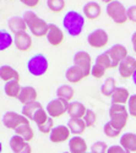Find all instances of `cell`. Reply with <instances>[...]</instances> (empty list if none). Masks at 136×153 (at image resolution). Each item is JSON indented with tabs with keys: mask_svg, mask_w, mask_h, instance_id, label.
<instances>
[{
	"mask_svg": "<svg viewBox=\"0 0 136 153\" xmlns=\"http://www.w3.org/2000/svg\"><path fill=\"white\" fill-rule=\"evenodd\" d=\"M42 108H43V105L39 103V102H33V103L23 105L21 114H22L23 117H26L28 120H32L33 121V118L36 115V113L38 111L39 109H42Z\"/></svg>",
	"mask_w": 136,
	"mask_h": 153,
	"instance_id": "83f0119b",
	"label": "cell"
},
{
	"mask_svg": "<svg viewBox=\"0 0 136 153\" xmlns=\"http://www.w3.org/2000/svg\"><path fill=\"white\" fill-rule=\"evenodd\" d=\"M120 146L130 153L136 152V134L125 132L120 136Z\"/></svg>",
	"mask_w": 136,
	"mask_h": 153,
	"instance_id": "603a6c76",
	"label": "cell"
},
{
	"mask_svg": "<svg viewBox=\"0 0 136 153\" xmlns=\"http://www.w3.org/2000/svg\"><path fill=\"white\" fill-rule=\"evenodd\" d=\"M128 20L136 23V5H131L128 7Z\"/></svg>",
	"mask_w": 136,
	"mask_h": 153,
	"instance_id": "b9f144b4",
	"label": "cell"
},
{
	"mask_svg": "<svg viewBox=\"0 0 136 153\" xmlns=\"http://www.w3.org/2000/svg\"><path fill=\"white\" fill-rule=\"evenodd\" d=\"M21 90H22V86L20 85V81H9L4 85L5 94L11 98H19Z\"/></svg>",
	"mask_w": 136,
	"mask_h": 153,
	"instance_id": "4316f807",
	"label": "cell"
},
{
	"mask_svg": "<svg viewBox=\"0 0 136 153\" xmlns=\"http://www.w3.org/2000/svg\"><path fill=\"white\" fill-rule=\"evenodd\" d=\"M87 153H91V152H87Z\"/></svg>",
	"mask_w": 136,
	"mask_h": 153,
	"instance_id": "681fc988",
	"label": "cell"
},
{
	"mask_svg": "<svg viewBox=\"0 0 136 153\" xmlns=\"http://www.w3.org/2000/svg\"><path fill=\"white\" fill-rule=\"evenodd\" d=\"M20 1H21L23 5H26L27 7L33 9V7H36V6H38V4H39L41 0H20Z\"/></svg>",
	"mask_w": 136,
	"mask_h": 153,
	"instance_id": "7bdbcfd3",
	"label": "cell"
},
{
	"mask_svg": "<svg viewBox=\"0 0 136 153\" xmlns=\"http://www.w3.org/2000/svg\"><path fill=\"white\" fill-rule=\"evenodd\" d=\"M7 26H9V30L12 34H19V33H22V32H27V25H26V21L23 20V17H20V16H12L7 21Z\"/></svg>",
	"mask_w": 136,
	"mask_h": 153,
	"instance_id": "d6986e66",
	"label": "cell"
},
{
	"mask_svg": "<svg viewBox=\"0 0 136 153\" xmlns=\"http://www.w3.org/2000/svg\"><path fill=\"white\" fill-rule=\"evenodd\" d=\"M63 27L70 37L80 36L85 27L83 14H80L75 10H69L63 17Z\"/></svg>",
	"mask_w": 136,
	"mask_h": 153,
	"instance_id": "6da1fadb",
	"label": "cell"
},
{
	"mask_svg": "<svg viewBox=\"0 0 136 153\" xmlns=\"http://www.w3.org/2000/svg\"><path fill=\"white\" fill-rule=\"evenodd\" d=\"M14 44V36L6 30H0V52L9 49Z\"/></svg>",
	"mask_w": 136,
	"mask_h": 153,
	"instance_id": "4dcf8cb0",
	"label": "cell"
},
{
	"mask_svg": "<svg viewBox=\"0 0 136 153\" xmlns=\"http://www.w3.org/2000/svg\"><path fill=\"white\" fill-rule=\"evenodd\" d=\"M107 153H130L126 149H124L120 145H113V146H109Z\"/></svg>",
	"mask_w": 136,
	"mask_h": 153,
	"instance_id": "60d3db41",
	"label": "cell"
},
{
	"mask_svg": "<svg viewBox=\"0 0 136 153\" xmlns=\"http://www.w3.org/2000/svg\"><path fill=\"white\" fill-rule=\"evenodd\" d=\"M48 119H49V115H48L45 108H42L36 113V115L33 118V123H36L37 126H39V125H43Z\"/></svg>",
	"mask_w": 136,
	"mask_h": 153,
	"instance_id": "d590c367",
	"label": "cell"
},
{
	"mask_svg": "<svg viewBox=\"0 0 136 153\" xmlns=\"http://www.w3.org/2000/svg\"><path fill=\"white\" fill-rule=\"evenodd\" d=\"M109 117H110V123H112L115 127L119 130H123L128 124L129 120V111L126 105L121 104H112L109 108Z\"/></svg>",
	"mask_w": 136,
	"mask_h": 153,
	"instance_id": "277c9868",
	"label": "cell"
},
{
	"mask_svg": "<svg viewBox=\"0 0 136 153\" xmlns=\"http://www.w3.org/2000/svg\"><path fill=\"white\" fill-rule=\"evenodd\" d=\"M101 1H102V3H104V4H107V5H108V4H110V3H112V1H114V0H101Z\"/></svg>",
	"mask_w": 136,
	"mask_h": 153,
	"instance_id": "bcb514c9",
	"label": "cell"
},
{
	"mask_svg": "<svg viewBox=\"0 0 136 153\" xmlns=\"http://www.w3.org/2000/svg\"><path fill=\"white\" fill-rule=\"evenodd\" d=\"M107 15L109 19L117 25H124L128 20V9L124 6L121 1L114 0L110 4L107 5Z\"/></svg>",
	"mask_w": 136,
	"mask_h": 153,
	"instance_id": "5b68a950",
	"label": "cell"
},
{
	"mask_svg": "<svg viewBox=\"0 0 136 153\" xmlns=\"http://www.w3.org/2000/svg\"><path fill=\"white\" fill-rule=\"evenodd\" d=\"M109 42V36L103 28H97L87 36V43L92 48H104Z\"/></svg>",
	"mask_w": 136,
	"mask_h": 153,
	"instance_id": "30bf717a",
	"label": "cell"
},
{
	"mask_svg": "<svg viewBox=\"0 0 136 153\" xmlns=\"http://www.w3.org/2000/svg\"><path fill=\"white\" fill-rule=\"evenodd\" d=\"M131 80H132V82H134V85L136 86V71H135V74L132 75V77H131Z\"/></svg>",
	"mask_w": 136,
	"mask_h": 153,
	"instance_id": "f6af8a7d",
	"label": "cell"
},
{
	"mask_svg": "<svg viewBox=\"0 0 136 153\" xmlns=\"http://www.w3.org/2000/svg\"><path fill=\"white\" fill-rule=\"evenodd\" d=\"M49 68V61L48 58L42 54H34L33 56H31L27 61V70L32 76H36V77H39V76H43L47 74Z\"/></svg>",
	"mask_w": 136,
	"mask_h": 153,
	"instance_id": "3957f363",
	"label": "cell"
},
{
	"mask_svg": "<svg viewBox=\"0 0 136 153\" xmlns=\"http://www.w3.org/2000/svg\"><path fill=\"white\" fill-rule=\"evenodd\" d=\"M9 146H10V149L12 151V153H32V147H31L30 142H26L19 135L11 136L10 141H9Z\"/></svg>",
	"mask_w": 136,
	"mask_h": 153,
	"instance_id": "5bb4252c",
	"label": "cell"
},
{
	"mask_svg": "<svg viewBox=\"0 0 136 153\" xmlns=\"http://www.w3.org/2000/svg\"><path fill=\"white\" fill-rule=\"evenodd\" d=\"M121 131L123 130H119L118 127H115L110 121H107L104 125H103V132L107 137L109 138H115L118 136H121Z\"/></svg>",
	"mask_w": 136,
	"mask_h": 153,
	"instance_id": "1f68e13d",
	"label": "cell"
},
{
	"mask_svg": "<svg viewBox=\"0 0 136 153\" xmlns=\"http://www.w3.org/2000/svg\"><path fill=\"white\" fill-rule=\"evenodd\" d=\"M54 126H55L54 125V119L49 117V119L43 125H39L38 126V130H39V132H42L44 135H49V134L52 132V130L54 129Z\"/></svg>",
	"mask_w": 136,
	"mask_h": 153,
	"instance_id": "8d00e7d4",
	"label": "cell"
},
{
	"mask_svg": "<svg viewBox=\"0 0 136 153\" xmlns=\"http://www.w3.org/2000/svg\"><path fill=\"white\" fill-rule=\"evenodd\" d=\"M37 98H38V92L34 87L32 86H23L22 90L19 94V102L22 103L23 105L33 103V102H37Z\"/></svg>",
	"mask_w": 136,
	"mask_h": 153,
	"instance_id": "9a60e30c",
	"label": "cell"
},
{
	"mask_svg": "<svg viewBox=\"0 0 136 153\" xmlns=\"http://www.w3.org/2000/svg\"><path fill=\"white\" fill-rule=\"evenodd\" d=\"M128 111H129V115L136 118V93L130 96V99L128 102Z\"/></svg>",
	"mask_w": 136,
	"mask_h": 153,
	"instance_id": "ab89813d",
	"label": "cell"
},
{
	"mask_svg": "<svg viewBox=\"0 0 136 153\" xmlns=\"http://www.w3.org/2000/svg\"><path fill=\"white\" fill-rule=\"evenodd\" d=\"M83 121H85V124H86V126L87 127H92V126H94L96 125V123H97V114L93 111V110H91V109H87L86 110V113H85V115H83Z\"/></svg>",
	"mask_w": 136,
	"mask_h": 153,
	"instance_id": "e575fe53",
	"label": "cell"
},
{
	"mask_svg": "<svg viewBox=\"0 0 136 153\" xmlns=\"http://www.w3.org/2000/svg\"><path fill=\"white\" fill-rule=\"evenodd\" d=\"M135 71H136V58L131 55H128L118 66V72L120 75V77L125 80L131 79Z\"/></svg>",
	"mask_w": 136,
	"mask_h": 153,
	"instance_id": "8fae6325",
	"label": "cell"
},
{
	"mask_svg": "<svg viewBox=\"0 0 136 153\" xmlns=\"http://www.w3.org/2000/svg\"><path fill=\"white\" fill-rule=\"evenodd\" d=\"M106 69L103 68V66H101V65H98V64H93V66H92V69H91V75L93 76L94 79H102V77H104V75H106Z\"/></svg>",
	"mask_w": 136,
	"mask_h": 153,
	"instance_id": "74e56055",
	"label": "cell"
},
{
	"mask_svg": "<svg viewBox=\"0 0 136 153\" xmlns=\"http://www.w3.org/2000/svg\"><path fill=\"white\" fill-rule=\"evenodd\" d=\"M3 124L6 129L15 131L19 126H21L23 124H30V120L26 117H23L22 114L10 110V111H6L3 115Z\"/></svg>",
	"mask_w": 136,
	"mask_h": 153,
	"instance_id": "52a82bcc",
	"label": "cell"
},
{
	"mask_svg": "<svg viewBox=\"0 0 136 153\" xmlns=\"http://www.w3.org/2000/svg\"><path fill=\"white\" fill-rule=\"evenodd\" d=\"M74 96H75V91L70 85H61L60 87H58L56 90V98H60L68 103L72 100Z\"/></svg>",
	"mask_w": 136,
	"mask_h": 153,
	"instance_id": "484cf974",
	"label": "cell"
},
{
	"mask_svg": "<svg viewBox=\"0 0 136 153\" xmlns=\"http://www.w3.org/2000/svg\"><path fill=\"white\" fill-rule=\"evenodd\" d=\"M87 142L81 136H72L69 140V152L70 153H87Z\"/></svg>",
	"mask_w": 136,
	"mask_h": 153,
	"instance_id": "ac0fdd59",
	"label": "cell"
},
{
	"mask_svg": "<svg viewBox=\"0 0 136 153\" xmlns=\"http://www.w3.org/2000/svg\"><path fill=\"white\" fill-rule=\"evenodd\" d=\"M15 135H19L20 137H22L26 142H30L34 137V131L32 129V126L30 124H23L21 126H19L15 130Z\"/></svg>",
	"mask_w": 136,
	"mask_h": 153,
	"instance_id": "f1b7e54d",
	"label": "cell"
},
{
	"mask_svg": "<svg viewBox=\"0 0 136 153\" xmlns=\"http://www.w3.org/2000/svg\"><path fill=\"white\" fill-rule=\"evenodd\" d=\"M117 82H115V79L114 77H107L102 86H101V92L103 96L106 97H112V94L114 93V91L117 90Z\"/></svg>",
	"mask_w": 136,
	"mask_h": 153,
	"instance_id": "f546056e",
	"label": "cell"
},
{
	"mask_svg": "<svg viewBox=\"0 0 136 153\" xmlns=\"http://www.w3.org/2000/svg\"><path fill=\"white\" fill-rule=\"evenodd\" d=\"M108 146L103 141H97L91 146V153H107Z\"/></svg>",
	"mask_w": 136,
	"mask_h": 153,
	"instance_id": "f35d334b",
	"label": "cell"
},
{
	"mask_svg": "<svg viewBox=\"0 0 136 153\" xmlns=\"http://www.w3.org/2000/svg\"><path fill=\"white\" fill-rule=\"evenodd\" d=\"M22 17H23L25 21H26L27 28L30 30V32H31L32 36L39 37V38L47 36L48 25H49V23H47L45 20L41 19L34 11H32V10L25 11V14H23Z\"/></svg>",
	"mask_w": 136,
	"mask_h": 153,
	"instance_id": "7a4b0ae2",
	"label": "cell"
},
{
	"mask_svg": "<svg viewBox=\"0 0 136 153\" xmlns=\"http://www.w3.org/2000/svg\"><path fill=\"white\" fill-rule=\"evenodd\" d=\"M86 77H87V75L85 74V71L75 65L68 68V70L65 71V79L70 83H79Z\"/></svg>",
	"mask_w": 136,
	"mask_h": 153,
	"instance_id": "ffe728a7",
	"label": "cell"
},
{
	"mask_svg": "<svg viewBox=\"0 0 136 153\" xmlns=\"http://www.w3.org/2000/svg\"><path fill=\"white\" fill-rule=\"evenodd\" d=\"M0 153H3V143L0 141Z\"/></svg>",
	"mask_w": 136,
	"mask_h": 153,
	"instance_id": "7dc6e473",
	"label": "cell"
},
{
	"mask_svg": "<svg viewBox=\"0 0 136 153\" xmlns=\"http://www.w3.org/2000/svg\"><path fill=\"white\" fill-rule=\"evenodd\" d=\"M94 64H98V65L103 66L106 70L112 69V61H110V58L108 56L107 52H103V53H101L100 55H97Z\"/></svg>",
	"mask_w": 136,
	"mask_h": 153,
	"instance_id": "836d02e7",
	"label": "cell"
},
{
	"mask_svg": "<svg viewBox=\"0 0 136 153\" xmlns=\"http://www.w3.org/2000/svg\"><path fill=\"white\" fill-rule=\"evenodd\" d=\"M130 92L128 88L125 87H117V90L112 94L110 99H112V104H121V105H126L130 99Z\"/></svg>",
	"mask_w": 136,
	"mask_h": 153,
	"instance_id": "44dd1931",
	"label": "cell"
},
{
	"mask_svg": "<svg viewBox=\"0 0 136 153\" xmlns=\"http://www.w3.org/2000/svg\"><path fill=\"white\" fill-rule=\"evenodd\" d=\"M68 127L71 132V135L74 136H80L85 132L86 130V124L83 121V119H75V118H70L68 121Z\"/></svg>",
	"mask_w": 136,
	"mask_h": 153,
	"instance_id": "d4e9b609",
	"label": "cell"
},
{
	"mask_svg": "<svg viewBox=\"0 0 136 153\" xmlns=\"http://www.w3.org/2000/svg\"><path fill=\"white\" fill-rule=\"evenodd\" d=\"M70 138H71V132L69 130V127L65 125L54 126L52 132L49 134V140L53 143H63V142L69 141Z\"/></svg>",
	"mask_w": 136,
	"mask_h": 153,
	"instance_id": "7c38bea8",
	"label": "cell"
},
{
	"mask_svg": "<svg viewBox=\"0 0 136 153\" xmlns=\"http://www.w3.org/2000/svg\"><path fill=\"white\" fill-rule=\"evenodd\" d=\"M87 108L85 107L83 103L81 102H70L69 104V109H68V114L70 118H75V119H82Z\"/></svg>",
	"mask_w": 136,
	"mask_h": 153,
	"instance_id": "cb8c5ba5",
	"label": "cell"
},
{
	"mask_svg": "<svg viewBox=\"0 0 136 153\" xmlns=\"http://www.w3.org/2000/svg\"><path fill=\"white\" fill-rule=\"evenodd\" d=\"M47 6L52 12L58 14V12H61L65 9L66 4L65 0H47Z\"/></svg>",
	"mask_w": 136,
	"mask_h": 153,
	"instance_id": "d6a6232c",
	"label": "cell"
},
{
	"mask_svg": "<svg viewBox=\"0 0 136 153\" xmlns=\"http://www.w3.org/2000/svg\"><path fill=\"white\" fill-rule=\"evenodd\" d=\"M131 44H132V48H134V52L136 53V31L131 36Z\"/></svg>",
	"mask_w": 136,
	"mask_h": 153,
	"instance_id": "ee69618b",
	"label": "cell"
},
{
	"mask_svg": "<svg viewBox=\"0 0 136 153\" xmlns=\"http://www.w3.org/2000/svg\"><path fill=\"white\" fill-rule=\"evenodd\" d=\"M106 52H107L108 56L110 58V61H112V69H117L119 66V64L129 55L126 47L120 43L112 45L109 49H107Z\"/></svg>",
	"mask_w": 136,
	"mask_h": 153,
	"instance_id": "ba28073f",
	"label": "cell"
},
{
	"mask_svg": "<svg viewBox=\"0 0 136 153\" xmlns=\"http://www.w3.org/2000/svg\"><path fill=\"white\" fill-rule=\"evenodd\" d=\"M82 12L85 19L87 20H97L102 14V7L97 1H88L82 7Z\"/></svg>",
	"mask_w": 136,
	"mask_h": 153,
	"instance_id": "e0dca14e",
	"label": "cell"
},
{
	"mask_svg": "<svg viewBox=\"0 0 136 153\" xmlns=\"http://www.w3.org/2000/svg\"><path fill=\"white\" fill-rule=\"evenodd\" d=\"M72 61L74 65L83 70L87 76L91 75V69L93 65H92V56L90 55V53H87L86 50H79V52L74 54Z\"/></svg>",
	"mask_w": 136,
	"mask_h": 153,
	"instance_id": "9c48e42d",
	"label": "cell"
},
{
	"mask_svg": "<svg viewBox=\"0 0 136 153\" xmlns=\"http://www.w3.org/2000/svg\"><path fill=\"white\" fill-rule=\"evenodd\" d=\"M69 104L70 103H68V102L60 99V98H54V99H52L47 104L45 110L48 113V115L51 118H53V119L61 118V117L65 115V114L68 113Z\"/></svg>",
	"mask_w": 136,
	"mask_h": 153,
	"instance_id": "8992f818",
	"label": "cell"
},
{
	"mask_svg": "<svg viewBox=\"0 0 136 153\" xmlns=\"http://www.w3.org/2000/svg\"><path fill=\"white\" fill-rule=\"evenodd\" d=\"M47 41L48 43L53 45V47H58L63 43L64 41V32L61 28L58 27V25L55 23H49L48 25V32H47Z\"/></svg>",
	"mask_w": 136,
	"mask_h": 153,
	"instance_id": "4fadbf2b",
	"label": "cell"
},
{
	"mask_svg": "<svg viewBox=\"0 0 136 153\" xmlns=\"http://www.w3.org/2000/svg\"><path fill=\"white\" fill-rule=\"evenodd\" d=\"M0 79L5 83L9 81H20L19 71L10 65H1L0 66Z\"/></svg>",
	"mask_w": 136,
	"mask_h": 153,
	"instance_id": "7402d4cb",
	"label": "cell"
},
{
	"mask_svg": "<svg viewBox=\"0 0 136 153\" xmlns=\"http://www.w3.org/2000/svg\"><path fill=\"white\" fill-rule=\"evenodd\" d=\"M14 44L20 52H28L32 48V37L27 32H22L14 36Z\"/></svg>",
	"mask_w": 136,
	"mask_h": 153,
	"instance_id": "2e32d148",
	"label": "cell"
},
{
	"mask_svg": "<svg viewBox=\"0 0 136 153\" xmlns=\"http://www.w3.org/2000/svg\"><path fill=\"white\" fill-rule=\"evenodd\" d=\"M63 153H70V152H63Z\"/></svg>",
	"mask_w": 136,
	"mask_h": 153,
	"instance_id": "c3c4849f",
	"label": "cell"
}]
</instances>
